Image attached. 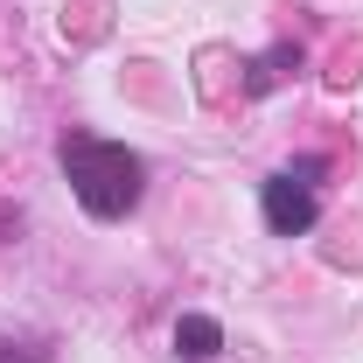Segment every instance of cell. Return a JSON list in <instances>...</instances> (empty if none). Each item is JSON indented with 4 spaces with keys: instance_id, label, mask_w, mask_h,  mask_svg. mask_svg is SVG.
Here are the masks:
<instances>
[{
    "instance_id": "1",
    "label": "cell",
    "mask_w": 363,
    "mask_h": 363,
    "mask_svg": "<svg viewBox=\"0 0 363 363\" xmlns=\"http://www.w3.org/2000/svg\"><path fill=\"white\" fill-rule=\"evenodd\" d=\"M56 161H63V175H70V196L84 203V217H98V224L133 217L140 196H147V161H140L126 140L63 133L56 140Z\"/></svg>"
},
{
    "instance_id": "2",
    "label": "cell",
    "mask_w": 363,
    "mask_h": 363,
    "mask_svg": "<svg viewBox=\"0 0 363 363\" xmlns=\"http://www.w3.org/2000/svg\"><path fill=\"white\" fill-rule=\"evenodd\" d=\"M259 217H266L272 238H308V230L321 224V196H315V182H301V175H266L259 182Z\"/></svg>"
},
{
    "instance_id": "3",
    "label": "cell",
    "mask_w": 363,
    "mask_h": 363,
    "mask_svg": "<svg viewBox=\"0 0 363 363\" xmlns=\"http://www.w3.org/2000/svg\"><path fill=\"white\" fill-rule=\"evenodd\" d=\"M301 63H308V56H301V43H272L266 56H252L245 91H252V98H266V91H279L286 77H301Z\"/></svg>"
},
{
    "instance_id": "4",
    "label": "cell",
    "mask_w": 363,
    "mask_h": 363,
    "mask_svg": "<svg viewBox=\"0 0 363 363\" xmlns=\"http://www.w3.org/2000/svg\"><path fill=\"white\" fill-rule=\"evenodd\" d=\"M217 350H224V321H217V315H182L175 321V357L210 363Z\"/></svg>"
},
{
    "instance_id": "5",
    "label": "cell",
    "mask_w": 363,
    "mask_h": 363,
    "mask_svg": "<svg viewBox=\"0 0 363 363\" xmlns=\"http://www.w3.org/2000/svg\"><path fill=\"white\" fill-rule=\"evenodd\" d=\"M0 363H49V350H35V342H14V335H0Z\"/></svg>"
}]
</instances>
